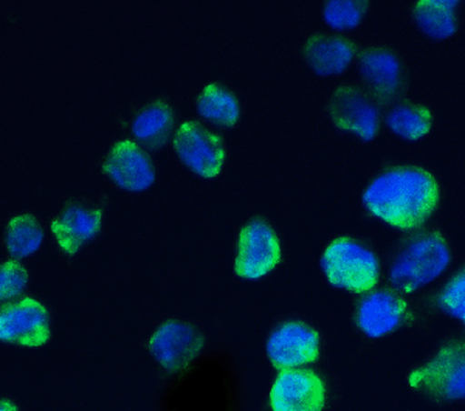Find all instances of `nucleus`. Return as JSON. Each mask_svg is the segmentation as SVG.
Instances as JSON below:
<instances>
[{"mask_svg": "<svg viewBox=\"0 0 465 411\" xmlns=\"http://www.w3.org/2000/svg\"><path fill=\"white\" fill-rule=\"evenodd\" d=\"M438 202L433 175L416 166L386 169L363 195V206L372 216L402 230L420 227L433 215Z\"/></svg>", "mask_w": 465, "mask_h": 411, "instance_id": "f257e3e1", "label": "nucleus"}, {"mask_svg": "<svg viewBox=\"0 0 465 411\" xmlns=\"http://www.w3.org/2000/svg\"><path fill=\"white\" fill-rule=\"evenodd\" d=\"M450 248L440 233L425 232L410 237L392 261L391 283L403 294L429 285L449 267Z\"/></svg>", "mask_w": 465, "mask_h": 411, "instance_id": "f03ea898", "label": "nucleus"}, {"mask_svg": "<svg viewBox=\"0 0 465 411\" xmlns=\"http://www.w3.org/2000/svg\"><path fill=\"white\" fill-rule=\"evenodd\" d=\"M329 283L354 294L370 292L381 278V264L372 250L352 237L335 239L322 255Z\"/></svg>", "mask_w": 465, "mask_h": 411, "instance_id": "7ed1b4c3", "label": "nucleus"}, {"mask_svg": "<svg viewBox=\"0 0 465 411\" xmlns=\"http://www.w3.org/2000/svg\"><path fill=\"white\" fill-rule=\"evenodd\" d=\"M410 386L438 401H458L465 395V348L462 342H450L429 364L414 369Z\"/></svg>", "mask_w": 465, "mask_h": 411, "instance_id": "20e7f679", "label": "nucleus"}, {"mask_svg": "<svg viewBox=\"0 0 465 411\" xmlns=\"http://www.w3.org/2000/svg\"><path fill=\"white\" fill-rule=\"evenodd\" d=\"M281 261L280 241L269 224L256 217L239 235L234 270L245 280H260Z\"/></svg>", "mask_w": 465, "mask_h": 411, "instance_id": "39448f33", "label": "nucleus"}, {"mask_svg": "<svg viewBox=\"0 0 465 411\" xmlns=\"http://www.w3.org/2000/svg\"><path fill=\"white\" fill-rule=\"evenodd\" d=\"M174 148L183 165L205 179L216 177L223 169L225 160L223 138L201 123H183L175 132Z\"/></svg>", "mask_w": 465, "mask_h": 411, "instance_id": "423d86ee", "label": "nucleus"}, {"mask_svg": "<svg viewBox=\"0 0 465 411\" xmlns=\"http://www.w3.org/2000/svg\"><path fill=\"white\" fill-rule=\"evenodd\" d=\"M359 72L371 98L381 105H390L405 92L402 61L388 48H368L360 53Z\"/></svg>", "mask_w": 465, "mask_h": 411, "instance_id": "0eeeda50", "label": "nucleus"}, {"mask_svg": "<svg viewBox=\"0 0 465 411\" xmlns=\"http://www.w3.org/2000/svg\"><path fill=\"white\" fill-rule=\"evenodd\" d=\"M203 334L190 323L170 320L153 334L149 349L166 371L186 368L203 348Z\"/></svg>", "mask_w": 465, "mask_h": 411, "instance_id": "6e6552de", "label": "nucleus"}, {"mask_svg": "<svg viewBox=\"0 0 465 411\" xmlns=\"http://www.w3.org/2000/svg\"><path fill=\"white\" fill-rule=\"evenodd\" d=\"M270 362L280 371L312 364L320 356V337L306 323L291 322L276 327L267 342Z\"/></svg>", "mask_w": 465, "mask_h": 411, "instance_id": "1a4fd4ad", "label": "nucleus"}, {"mask_svg": "<svg viewBox=\"0 0 465 411\" xmlns=\"http://www.w3.org/2000/svg\"><path fill=\"white\" fill-rule=\"evenodd\" d=\"M324 399V384L311 369L281 371L270 393L273 411H322Z\"/></svg>", "mask_w": 465, "mask_h": 411, "instance_id": "9d476101", "label": "nucleus"}, {"mask_svg": "<svg viewBox=\"0 0 465 411\" xmlns=\"http://www.w3.org/2000/svg\"><path fill=\"white\" fill-rule=\"evenodd\" d=\"M50 337L48 314L32 298L0 306V342L43 346Z\"/></svg>", "mask_w": 465, "mask_h": 411, "instance_id": "9b49d317", "label": "nucleus"}, {"mask_svg": "<svg viewBox=\"0 0 465 411\" xmlns=\"http://www.w3.org/2000/svg\"><path fill=\"white\" fill-rule=\"evenodd\" d=\"M329 112L335 126L354 132L361 140L370 142L381 127V112L376 101L357 87H340L335 90Z\"/></svg>", "mask_w": 465, "mask_h": 411, "instance_id": "f8f14e48", "label": "nucleus"}, {"mask_svg": "<svg viewBox=\"0 0 465 411\" xmlns=\"http://www.w3.org/2000/svg\"><path fill=\"white\" fill-rule=\"evenodd\" d=\"M408 320V305L403 296L392 289L372 290L357 305L355 323L360 331L371 338L394 333Z\"/></svg>", "mask_w": 465, "mask_h": 411, "instance_id": "ddd939ff", "label": "nucleus"}, {"mask_svg": "<svg viewBox=\"0 0 465 411\" xmlns=\"http://www.w3.org/2000/svg\"><path fill=\"white\" fill-rule=\"evenodd\" d=\"M103 169L123 190H148L155 180L153 160L134 142L116 143Z\"/></svg>", "mask_w": 465, "mask_h": 411, "instance_id": "4468645a", "label": "nucleus"}, {"mask_svg": "<svg viewBox=\"0 0 465 411\" xmlns=\"http://www.w3.org/2000/svg\"><path fill=\"white\" fill-rule=\"evenodd\" d=\"M101 211L69 202L52 224L54 236L65 254L74 255L83 244L100 232Z\"/></svg>", "mask_w": 465, "mask_h": 411, "instance_id": "2eb2a0df", "label": "nucleus"}, {"mask_svg": "<svg viewBox=\"0 0 465 411\" xmlns=\"http://www.w3.org/2000/svg\"><path fill=\"white\" fill-rule=\"evenodd\" d=\"M357 55L354 44L341 36L317 35L304 47L309 67L320 76L343 74Z\"/></svg>", "mask_w": 465, "mask_h": 411, "instance_id": "dca6fc26", "label": "nucleus"}, {"mask_svg": "<svg viewBox=\"0 0 465 411\" xmlns=\"http://www.w3.org/2000/svg\"><path fill=\"white\" fill-rule=\"evenodd\" d=\"M174 129V114L163 101H155L138 112L133 123L134 137L144 148L159 149L171 138Z\"/></svg>", "mask_w": 465, "mask_h": 411, "instance_id": "f3484780", "label": "nucleus"}, {"mask_svg": "<svg viewBox=\"0 0 465 411\" xmlns=\"http://www.w3.org/2000/svg\"><path fill=\"white\" fill-rule=\"evenodd\" d=\"M456 0H422L414 6V21L420 32L433 39L453 36L458 28Z\"/></svg>", "mask_w": 465, "mask_h": 411, "instance_id": "a211bd4d", "label": "nucleus"}, {"mask_svg": "<svg viewBox=\"0 0 465 411\" xmlns=\"http://www.w3.org/2000/svg\"><path fill=\"white\" fill-rule=\"evenodd\" d=\"M197 111L208 122L217 126L232 127L239 120V103L232 92L223 85H212L205 87L197 98Z\"/></svg>", "mask_w": 465, "mask_h": 411, "instance_id": "6ab92c4d", "label": "nucleus"}, {"mask_svg": "<svg viewBox=\"0 0 465 411\" xmlns=\"http://www.w3.org/2000/svg\"><path fill=\"white\" fill-rule=\"evenodd\" d=\"M386 125L399 137L419 140L431 129V114L427 107L402 101L386 115Z\"/></svg>", "mask_w": 465, "mask_h": 411, "instance_id": "aec40b11", "label": "nucleus"}, {"mask_svg": "<svg viewBox=\"0 0 465 411\" xmlns=\"http://www.w3.org/2000/svg\"><path fill=\"white\" fill-rule=\"evenodd\" d=\"M43 239V227L32 215L15 217L6 228V247L15 259L35 254L41 247Z\"/></svg>", "mask_w": 465, "mask_h": 411, "instance_id": "412c9836", "label": "nucleus"}, {"mask_svg": "<svg viewBox=\"0 0 465 411\" xmlns=\"http://www.w3.org/2000/svg\"><path fill=\"white\" fill-rule=\"evenodd\" d=\"M368 2L359 0H331L324 5L322 16L324 21L333 30H354L360 22L363 21Z\"/></svg>", "mask_w": 465, "mask_h": 411, "instance_id": "4be33fe9", "label": "nucleus"}, {"mask_svg": "<svg viewBox=\"0 0 465 411\" xmlns=\"http://www.w3.org/2000/svg\"><path fill=\"white\" fill-rule=\"evenodd\" d=\"M439 306L449 316L460 318L464 322L465 318V276L464 272L456 275L453 280H450L445 286L442 294L439 296Z\"/></svg>", "mask_w": 465, "mask_h": 411, "instance_id": "5701e85b", "label": "nucleus"}, {"mask_svg": "<svg viewBox=\"0 0 465 411\" xmlns=\"http://www.w3.org/2000/svg\"><path fill=\"white\" fill-rule=\"evenodd\" d=\"M27 270L16 261L0 266V301L10 300L21 296L22 290L27 286Z\"/></svg>", "mask_w": 465, "mask_h": 411, "instance_id": "b1692460", "label": "nucleus"}, {"mask_svg": "<svg viewBox=\"0 0 465 411\" xmlns=\"http://www.w3.org/2000/svg\"><path fill=\"white\" fill-rule=\"evenodd\" d=\"M0 411H17V408L11 402L0 401Z\"/></svg>", "mask_w": 465, "mask_h": 411, "instance_id": "393cba45", "label": "nucleus"}]
</instances>
